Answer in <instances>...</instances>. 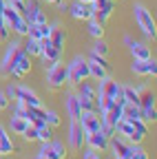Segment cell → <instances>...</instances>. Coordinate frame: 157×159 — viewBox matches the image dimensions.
I'll return each mask as SVG.
<instances>
[{"label": "cell", "mask_w": 157, "mask_h": 159, "mask_svg": "<svg viewBox=\"0 0 157 159\" xmlns=\"http://www.w3.org/2000/svg\"><path fill=\"white\" fill-rule=\"evenodd\" d=\"M115 135L124 137L131 144H142L144 137L148 135V124L142 122V119H120L115 124Z\"/></svg>", "instance_id": "obj_1"}, {"label": "cell", "mask_w": 157, "mask_h": 159, "mask_svg": "<svg viewBox=\"0 0 157 159\" xmlns=\"http://www.w3.org/2000/svg\"><path fill=\"white\" fill-rule=\"evenodd\" d=\"M67 73H69V80L67 84L71 86H77L84 80H91V73H89V60H84L82 55H75L71 62L67 64Z\"/></svg>", "instance_id": "obj_2"}, {"label": "cell", "mask_w": 157, "mask_h": 159, "mask_svg": "<svg viewBox=\"0 0 157 159\" xmlns=\"http://www.w3.org/2000/svg\"><path fill=\"white\" fill-rule=\"evenodd\" d=\"M133 16H135L137 27L142 29V33H144L148 40H155V35H157V25H155L153 13H150L144 5H133Z\"/></svg>", "instance_id": "obj_3"}, {"label": "cell", "mask_w": 157, "mask_h": 159, "mask_svg": "<svg viewBox=\"0 0 157 159\" xmlns=\"http://www.w3.org/2000/svg\"><path fill=\"white\" fill-rule=\"evenodd\" d=\"M140 113H142V119L146 124L155 122L157 119V108H155V93L146 86H140Z\"/></svg>", "instance_id": "obj_4"}, {"label": "cell", "mask_w": 157, "mask_h": 159, "mask_svg": "<svg viewBox=\"0 0 157 159\" xmlns=\"http://www.w3.org/2000/svg\"><path fill=\"white\" fill-rule=\"evenodd\" d=\"M77 102H80V108L82 111H97L95 108V86L89 82V80H84V82L77 84Z\"/></svg>", "instance_id": "obj_5"}, {"label": "cell", "mask_w": 157, "mask_h": 159, "mask_svg": "<svg viewBox=\"0 0 157 159\" xmlns=\"http://www.w3.org/2000/svg\"><path fill=\"white\" fill-rule=\"evenodd\" d=\"M13 102L18 106H33V108H40L42 106V99L38 97L35 91H31L29 86H22V84H16V97Z\"/></svg>", "instance_id": "obj_6"}, {"label": "cell", "mask_w": 157, "mask_h": 159, "mask_svg": "<svg viewBox=\"0 0 157 159\" xmlns=\"http://www.w3.org/2000/svg\"><path fill=\"white\" fill-rule=\"evenodd\" d=\"M44 2L42 0H25V20L29 25H38V22H47V13H44Z\"/></svg>", "instance_id": "obj_7"}, {"label": "cell", "mask_w": 157, "mask_h": 159, "mask_svg": "<svg viewBox=\"0 0 157 159\" xmlns=\"http://www.w3.org/2000/svg\"><path fill=\"white\" fill-rule=\"evenodd\" d=\"M38 157H44V159H64V157H67V146H64L62 142H55V139L40 142Z\"/></svg>", "instance_id": "obj_8"}, {"label": "cell", "mask_w": 157, "mask_h": 159, "mask_svg": "<svg viewBox=\"0 0 157 159\" xmlns=\"http://www.w3.org/2000/svg\"><path fill=\"white\" fill-rule=\"evenodd\" d=\"M69 80V73H67V64L62 62H55L47 69V84L51 89H62Z\"/></svg>", "instance_id": "obj_9"}, {"label": "cell", "mask_w": 157, "mask_h": 159, "mask_svg": "<svg viewBox=\"0 0 157 159\" xmlns=\"http://www.w3.org/2000/svg\"><path fill=\"white\" fill-rule=\"evenodd\" d=\"M20 49H22V44L18 42V40H13V42L7 44L5 55H2V60H0V75H2V77H9V69H11V64H13L16 55L20 53Z\"/></svg>", "instance_id": "obj_10"}, {"label": "cell", "mask_w": 157, "mask_h": 159, "mask_svg": "<svg viewBox=\"0 0 157 159\" xmlns=\"http://www.w3.org/2000/svg\"><path fill=\"white\" fill-rule=\"evenodd\" d=\"M38 57H42V62H44L47 66H51V64H55V62H60L62 51L58 49V47H53L51 40L47 38V40H40V55H38Z\"/></svg>", "instance_id": "obj_11"}, {"label": "cell", "mask_w": 157, "mask_h": 159, "mask_svg": "<svg viewBox=\"0 0 157 159\" xmlns=\"http://www.w3.org/2000/svg\"><path fill=\"white\" fill-rule=\"evenodd\" d=\"M109 150H111L113 159H128L131 142H126V139L120 137V135H113V137L109 139Z\"/></svg>", "instance_id": "obj_12"}, {"label": "cell", "mask_w": 157, "mask_h": 159, "mask_svg": "<svg viewBox=\"0 0 157 159\" xmlns=\"http://www.w3.org/2000/svg\"><path fill=\"white\" fill-rule=\"evenodd\" d=\"M131 71L140 77H155L157 75V62L155 57H148V60H133L131 64Z\"/></svg>", "instance_id": "obj_13"}, {"label": "cell", "mask_w": 157, "mask_h": 159, "mask_svg": "<svg viewBox=\"0 0 157 159\" xmlns=\"http://www.w3.org/2000/svg\"><path fill=\"white\" fill-rule=\"evenodd\" d=\"M109 139L111 137H106L102 130H95V133H89L84 137V146L95 150V152H106L109 150Z\"/></svg>", "instance_id": "obj_14"}, {"label": "cell", "mask_w": 157, "mask_h": 159, "mask_svg": "<svg viewBox=\"0 0 157 159\" xmlns=\"http://www.w3.org/2000/svg\"><path fill=\"white\" fill-rule=\"evenodd\" d=\"M29 71H31V57L20 49V53L16 55L13 64H11V69H9V77H11V75H13V77H25Z\"/></svg>", "instance_id": "obj_15"}, {"label": "cell", "mask_w": 157, "mask_h": 159, "mask_svg": "<svg viewBox=\"0 0 157 159\" xmlns=\"http://www.w3.org/2000/svg\"><path fill=\"white\" fill-rule=\"evenodd\" d=\"M84 137H86V133L82 130L80 122H71V126H69V146L73 150H82L84 148Z\"/></svg>", "instance_id": "obj_16"}, {"label": "cell", "mask_w": 157, "mask_h": 159, "mask_svg": "<svg viewBox=\"0 0 157 159\" xmlns=\"http://www.w3.org/2000/svg\"><path fill=\"white\" fill-rule=\"evenodd\" d=\"M113 5L111 0H95V2H91L93 7V18L100 20V22H106V20L113 16Z\"/></svg>", "instance_id": "obj_17"}, {"label": "cell", "mask_w": 157, "mask_h": 159, "mask_svg": "<svg viewBox=\"0 0 157 159\" xmlns=\"http://www.w3.org/2000/svg\"><path fill=\"white\" fill-rule=\"evenodd\" d=\"M67 11L71 13L73 20H89V18H93V7L86 5V2H77V0H73Z\"/></svg>", "instance_id": "obj_18"}, {"label": "cell", "mask_w": 157, "mask_h": 159, "mask_svg": "<svg viewBox=\"0 0 157 159\" xmlns=\"http://www.w3.org/2000/svg\"><path fill=\"white\" fill-rule=\"evenodd\" d=\"M64 108H67V115H69L71 122H77V119H80L82 108H80V102H77V95L75 93H69L64 97Z\"/></svg>", "instance_id": "obj_19"}, {"label": "cell", "mask_w": 157, "mask_h": 159, "mask_svg": "<svg viewBox=\"0 0 157 159\" xmlns=\"http://www.w3.org/2000/svg\"><path fill=\"white\" fill-rule=\"evenodd\" d=\"M128 51H131L133 60H148V57H153L150 55V47L144 44V42H135V40L128 44Z\"/></svg>", "instance_id": "obj_20"}, {"label": "cell", "mask_w": 157, "mask_h": 159, "mask_svg": "<svg viewBox=\"0 0 157 159\" xmlns=\"http://www.w3.org/2000/svg\"><path fill=\"white\" fill-rule=\"evenodd\" d=\"M51 25H47V22H38V25H29V38H35V40H47L49 35H51Z\"/></svg>", "instance_id": "obj_21"}, {"label": "cell", "mask_w": 157, "mask_h": 159, "mask_svg": "<svg viewBox=\"0 0 157 159\" xmlns=\"http://www.w3.org/2000/svg\"><path fill=\"white\" fill-rule=\"evenodd\" d=\"M13 139H11V135H9V130L0 124V155H11L13 152Z\"/></svg>", "instance_id": "obj_22"}, {"label": "cell", "mask_w": 157, "mask_h": 159, "mask_svg": "<svg viewBox=\"0 0 157 159\" xmlns=\"http://www.w3.org/2000/svg\"><path fill=\"white\" fill-rule=\"evenodd\" d=\"M27 128H29V122H27L25 117H20V115H11L9 117V130L13 135H22Z\"/></svg>", "instance_id": "obj_23"}, {"label": "cell", "mask_w": 157, "mask_h": 159, "mask_svg": "<svg viewBox=\"0 0 157 159\" xmlns=\"http://www.w3.org/2000/svg\"><path fill=\"white\" fill-rule=\"evenodd\" d=\"M86 22H89L86 31H89V35H91L93 40H100V38H104V22H100V20H95V18H89Z\"/></svg>", "instance_id": "obj_24"}, {"label": "cell", "mask_w": 157, "mask_h": 159, "mask_svg": "<svg viewBox=\"0 0 157 159\" xmlns=\"http://www.w3.org/2000/svg\"><path fill=\"white\" fill-rule=\"evenodd\" d=\"M22 44V51L29 55V57H35V55H40V40H35V38H25V42H20Z\"/></svg>", "instance_id": "obj_25"}, {"label": "cell", "mask_w": 157, "mask_h": 159, "mask_svg": "<svg viewBox=\"0 0 157 159\" xmlns=\"http://www.w3.org/2000/svg\"><path fill=\"white\" fill-rule=\"evenodd\" d=\"M49 40H51V44H53V47H58V49L62 51V49H64V42H67V31L60 29V27H53Z\"/></svg>", "instance_id": "obj_26"}, {"label": "cell", "mask_w": 157, "mask_h": 159, "mask_svg": "<svg viewBox=\"0 0 157 159\" xmlns=\"http://www.w3.org/2000/svg\"><path fill=\"white\" fill-rule=\"evenodd\" d=\"M122 93H124V99H126V104H137V106H140V91H137L135 86L122 84Z\"/></svg>", "instance_id": "obj_27"}, {"label": "cell", "mask_w": 157, "mask_h": 159, "mask_svg": "<svg viewBox=\"0 0 157 159\" xmlns=\"http://www.w3.org/2000/svg\"><path fill=\"white\" fill-rule=\"evenodd\" d=\"M89 73H91L93 80H97V82H100V80H104V77H109V69L95 64V62H89Z\"/></svg>", "instance_id": "obj_28"}, {"label": "cell", "mask_w": 157, "mask_h": 159, "mask_svg": "<svg viewBox=\"0 0 157 159\" xmlns=\"http://www.w3.org/2000/svg\"><path fill=\"white\" fill-rule=\"evenodd\" d=\"M124 119H142L140 106L137 104H124ZM144 122V119H142Z\"/></svg>", "instance_id": "obj_29"}, {"label": "cell", "mask_w": 157, "mask_h": 159, "mask_svg": "<svg viewBox=\"0 0 157 159\" xmlns=\"http://www.w3.org/2000/svg\"><path fill=\"white\" fill-rule=\"evenodd\" d=\"M128 159H148V152L144 150V146H142V144H131Z\"/></svg>", "instance_id": "obj_30"}, {"label": "cell", "mask_w": 157, "mask_h": 159, "mask_svg": "<svg viewBox=\"0 0 157 159\" xmlns=\"http://www.w3.org/2000/svg\"><path fill=\"white\" fill-rule=\"evenodd\" d=\"M91 51L93 53H97V55H109V44H106V40L104 38H100V40H95L93 42V47H91Z\"/></svg>", "instance_id": "obj_31"}, {"label": "cell", "mask_w": 157, "mask_h": 159, "mask_svg": "<svg viewBox=\"0 0 157 159\" xmlns=\"http://www.w3.org/2000/svg\"><path fill=\"white\" fill-rule=\"evenodd\" d=\"M44 124L55 128V126H60V115H58L55 111H44Z\"/></svg>", "instance_id": "obj_32"}, {"label": "cell", "mask_w": 157, "mask_h": 159, "mask_svg": "<svg viewBox=\"0 0 157 159\" xmlns=\"http://www.w3.org/2000/svg\"><path fill=\"white\" fill-rule=\"evenodd\" d=\"M49 139H53V128L51 126H38V142H49Z\"/></svg>", "instance_id": "obj_33"}, {"label": "cell", "mask_w": 157, "mask_h": 159, "mask_svg": "<svg viewBox=\"0 0 157 159\" xmlns=\"http://www.w3.org/2000/svg\"><path fill=\"white\" fill-rule=\"evenodd\" d=\"M89 62H95V64H100V66H106L109 69V60L104 57V55H97V53H89Z\"/></svg>", "instance_id": "obj_34"}, {"label": "cell", "mask_w": 157, "mask_h": 159, "mask_svg": "<svg viewBox=\"0 0 157 159\" xmlns=\"http://www.w3.org/2000/svg\"><path fill=\"white\" fill-rule=\"evenodd\" d=\"M22 137L27 139V142H38V126H31L29 124V128L22 133Z\"/></svg>", "instance_id": "obj_35"}, {"label": "cell", "mask_w": 157, "mask_h": 159, "mask_svg": "<svg viewBox=\"0 0 157 159\" xmlns=\"http://www.w3.org/2000/svg\"><path fill=\"white\" fill-rule=\"evenodd\" d=\"M9 35H11V31H9V27L5 25L2 16H0V42H7V40H9Z\"/></svg>", "instance_id": "obj_36"}, {"label": "cell", "mask_w": 157, "mask_h": 159, "mask_svg": "<svg viewBox=\"0 0 157 159\" xmlns=\"http://www.w3.org/2000/svg\"><path fill=\"white\" fill-rule=\"evenodd\" d=\"M82 159H102V155H100V152H95V150H91V148H84Z\"/></svg>", "instance_id": "obj_37"}, {"label": "cell", "mask_w": 157, "mask_h": 159, "mask_svg": "<svg viewBox=\"0 0 157 159\" xmlns=\"http://www.w3.org/2000/svg\"><path fill=\"white\" fill-rule=\"evenodd\" d=\"M9 104H11V102H9V97L5 95V91H0V111H7Z\"/></svg>", "instance_id": "obj_38"}, {"label": "cell", "mask_w": 157, "mask_h": 159, "mask_svg": "<svg viewBox=\"0 0 157 159\" xmlns=\"http://www.w3.org/2000/svg\"><path fill=\"white\" fill-rule=\"evenodd\" d=\"M5 95L9 97V102H13V97H16V84H7V89H5Z\"/></svg>", "instance_id": "obj_39"}, {"label": "cell", "mask_w": 157, "mask_h": 159, "mask_svg": "<svg viewBox=\"0 0 157 159\" xmlns=\"http://www.w3.org/2000/svg\"><path fill=\"white\" fill-rule=\"evenodd\" d=\"M55 7H58V11H60V13H64V11L69 9V2H67V0H58Z\"/></svg>", "instance_id": "obj_40"}, {"label": "cell", "mask_w": 157, "mask_h": 159, "mask_svg": "<svg viewBox=\"0 0 157 159\" xmlns=\"http://www.w3.org/2000/svg\"><path fill=\"white\" fill-rule=\"evenodd\" d=\"M131 42H133V38H131V35H124V44H126V47H128V44H131Z\"/></svg>", "instance_id": "obj_41"}, {"label": "cell", "mask_w": 157, "mask_h": 159, "mask_svg": "<svg viewBox=\"0 0 157 159\" xmlns=\"http://www.w3.org/2000/svg\"><path fill=\"white\" fill-rule=\"evenodd\" d=\"M7 7V0H0V13H2V9Z\"/></svg>", "instance_id": "obj_42"}, {"label": "cell", "mask_w": 157, "mask_h": 159, "mask_svg": "<svg viewBox=\"0 0 157 159\" xmlns=\"http://www.w3.org/2000/svg\"><path fill=\"white\" fill-rule=\"evenodd\" d=\"M42 2H44V5H55L58 0H42Z\"/></svg>", "instance_id": "obj_43"}, {"label": "cell", "mask_w": 157, "mask_h": 159, "mask_svg": "<svg viewBox=\"0 0 157 159\" xmlns=\"http://www.w3.org/2000/svg\"><path fill=\"white\" fill-rule=\"evenodd\" d=\"M77 2H86V5H91V2H93V0H77Z\"/></svg>", "instance_id": "obj_44"}, {"label": "cell", "mask_w": 157, "mask_h": 159, "mask_svg": "<svg viewBox=\"0 0 157 159\" xmlns=\"http://www.w3.org/2000/svg\"><path fill=\"white\" fill-rule=\"evenodd\" d=\"M35 159H44V157H38V155H35Z\"/></svg>", "instance_id": "obj_45"}, {"label": "cell", "mask_w": 157, "mask_h": 159, "mask_svg": "<svg viewBox=\"0 0 157 159\" xmlns=\"http://www.w3.org/2000/svg\"><path fill=\"white\" fill-rule=\"evenodd\" d=\"M111 2H117V0H111Z\"/></svg>", "instance_id": "obj_46"}, {"label": "cell", "mask_w": 157, "mask_h": 159, "mask_svg": "<svg viewBox=\"0 0 157 159\" xmlns=\"http://www.w3.org/2000/svg\"><path fill=\"white\" fill-rule=\"evenodd\" d=\"M0 159H2V155H0Z\"/></svg>", "instance_id": "obj_47"}]
</instances>
